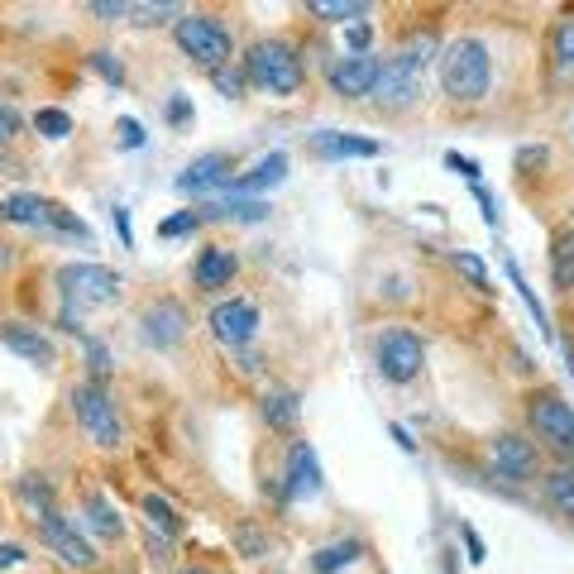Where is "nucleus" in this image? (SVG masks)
Masks as SVG:
<instances>
[{"label": "nucleus", "mask_w": 574, "mask_h": 574, "mask_svg": "<svg viewBox=\"0 0 574 574\" xmlns=\"http://www.w3.org/2000/svg\"><path fill=\"white\" fill-rule=\"evenodd\" d=\"M436 53H441V39L430 34V29H426V34H412L388 62H383L378 87H374L369 101L378 110H407L422 96V77H426V68H430V58H436Z\"/></svg>", "instance_id": "1"}, {"label": "nucleus", "mask_w": 574, "mask_h": 574, "mask_svg": "<svg viewBox=\"0 0 574 574\" xmlns=\"http://www.w3.org/2000/svg\"><path fill=\"white\" fill-rule=\"evenodd\" d=\"M493 82V58L478 39H455L441 48V87L451 101H484Z\"/></svg>", "instance_id": "2"}, {"label": "nucleus", "mask_w": 574, "mask_h": 574, "mask_svg": "<svg viewBox=\"0 0 574 574\" xmlns=\"http://www.w3.org/2000/svg\"><path fill=\"white\" fill-rule=\"evenodd\" d=\"M245 77L249 87H259L268 96H297L301 82H307V68H301L297 48L287 39H259L245 58Z\"/></svg>", "instance_id": "3"}, {"label": "nucleus", "mask_w": 574, "mask_h": 574, "mask_svg": "<svg viewBox=\"0 0 574 574\" xmlns=\"http://www.w3.org/2000/svg\"><path fill=\"white\" fill-rule=\"evenodd\" d=\"M172 39H178V48L191 58V62H201L206 72H220L230 62L235 53V39H230V29L216 20V14H201V10H182L178 14V24H172Z\"/></svg>", "instance_id": "4"}, {"label": "nucleus", "mask_w": 574, "mask_h": 574, "mask_svg": "<svg viewBox=\"0 0 574 574\" xmlns=\"http://www.w3.org/2000/svg\"><path fill=\"white\" fill-rule=\"evenodd\" d=\"M58 293H62V307L72 311H91V307H110V301L120 297V274L106 264H62L58 274Z\"/></svg>", "instance_id": "5"}, {"label": "nucleus", "mask_w": 574, "mask_h": 574, "mask_svg": "<svg viewBox=\"0 0 574 574\" xmlns=\"http://www.w3.org/2000/svg\"><path fill=\"white\" fill-rule=\"evenodd\" d=\"M72 412H77V422H82L87 436L101 445V451H120L125 445V426H120V407H116V397L106 393V383H77L72 388Z\"/></svg>", "instance_id": "6"}, {"label": "nucleus", "mask_w": 574, "mask_h": 574, "mask_svg": "<svg viewBox=\"0 0 574 574\" xmlns=\"http://www.w3.org/2000/svg\"><path fill=\"white\" fill-rule=\"evenodd\" d=\"M374 364H378V374L388 378V383H412V378L422 374V364H426L422 335L407 330V326L383 330L378 340H374Z\"/></svg>", "instance_id": "7"}, {"label": "nucleus", "mask_w": 574, "mask_h": 574, "mask_svg": "<svg viewBox=\"0 0 574 574\" xmlns=\"http://www.w3.org/2000/svg\"><path fill=\"white\" fill-rule=\"evenodd\" d=\"M526 422H532L536 441H546L551 451H561V455H574V407L565 397H555V393L532 397V403H526Z\"/></svg>", "instance_id": "8"}, {"label": "nucleus", "mask_w": 574, "mask_h": 574, "mask_svg": "<svg viewBox=\"0 0 574 574\" xmlns=\"http://www.w3.org/2000/svg\"><path fill=\"white\" fill-rule=\"evenodd\" d=\"M34 526H39V541L58 555L62 565H72V570H91V565H96V551L87 546V536L77 532V522H68L62 513H48V517L34 522Z\"/></svg>", "instance_id": "9"}, {"label": "nucleus", "mask_w": 574, "mask_h": 574, "mask_svg": "<svg viewBox=\"0 0 574 574\" xmlns=\"http://www.w3.org/2000/svg\"><path fill=\"white\" fill-rule=\"evenodd\" d=\"M378 72H383V62L374 53H345L330 62V91L345 96V101H364V96H374Z\"/></svg>", "instance_id": "10"}, {"label": "nucleus", "mask_w": 574, "mask_h": 574, "mask_svg": "<svg viewBox=\"0 0 574 574\" xmlns=\"http://www.w3.org/2000/svg\"><path fill=\"white\" fill-rule=\"evenodd\" d=\"M488 459L493 469H498L503 478H513V484H526V478H536V441L517 436V430H498V436L488 441Z\"/></svg>", "instance_id": "11"}, {"label": "nucleus", "mask_w": 574, "mask_h": 574, "mask_svg": "<svg viewBox=\"0 0 574 574\" xmlns=\"http://www.w3.org/2000/svg\"><path fill=\"white\" fill-rule=\"evenodd\" d=\"M187 311H182V301H154V307H144L139 316V340L144 345H154V349H172L187 335Z\"/></svg>", "instance_id": "12"}, {"label": "nucleus", "mask_w": 574, "mask_h": 574, "mask_svg": "<svg viewBox=\"0 0 574 574\" xmlns=\"http://www.w3.org/2000/svg\"><path fill=\"white\" fill-rule=\"evenodd\" d=\"M220 187H235V158L230 154H201L191 158L178 178L182 197H206V191H220Z\"/></svg>", "instance_id": "13"}, {"label": "nucleus", "mask_w": 574, "mask_h": 574, "mask_svg": "<svg viewBox=\"0 0 574 574\" xmlns=\"http://www.w3.org/2000/svg\"><path fill=\"white\" fill-rule=\"evenodd\" d=\"M211 335L220 345H230V349H239V345H249L254 335H259V307L254 301H220V307L211 311Z\"/></svg>", "instance_id": "14"}, {"label": "nucleus", "mask_w": 574, "mask_h": 574, "mask_svg": "<svg viewBox=\"0 0 574 574\" xmlns=\"http://www.w3.org/2000/svg\"><path fill=\"white\" fill-rule=\"evenodd\" d=\"M0 345H6L10 355L39 364V369H53V364H58L53 340H48L39 326H29V321H0Z\"/></svg>", "instance_id": "15"}, {"label": "nucleus", "mask_w": 574, "mask_h": 574, "mask_svg": "<svg viewBox=\"0 0 574 574\" xmlns=\"http://www.w3.org/2000/svg\"><path fill=\"white\" fill-rule=\"evenodd\" d=\"M283 478H287V484H283L287 498H316V493H321V465H316V455H311L307 441L287 445V474Z\"/></svg>", "instance_id": "16"}, {"label": "nucleus", "mask_w": 574, "mask_h": 574, "mask_svg": "<svg viewBox=\"0 0 574 574\" xmlns=\"http://www.w3.org/2000/svg\"><path fill=\"white\" fill-rule=\"evenodd\" d=\"M235 274H239V259L226 245H206L197 254V264H191V283H197L201 293H220V287H230Z\"/></svg>", "instance_id": "17"}, {"label": "nucleus", "mask_w": 574, "mask_h": 574, "mask_svg": "<svg viewBox=\"0 0 574 574\" xmlns=\"http://www.w3.org/2000/svg\"><path fill=\"white\" fill-rule=\"evenodd\" d=\"M311 154L316 158H378V144L364 139V135L321 130V135H311Z\"/></svg>", "instance_id": "18"}, {"label": "nucleus", "mask_w": 574, "mask_h": 574, "mask_svg": "<svg viewBox=\"0 0 574 574\" xmlns=\"http://www.w3.org/2000/svg\"><path fill=\"white\" fill-rule=\"evenodd\" d=\"M43 220H48V197H39V191L0 197V226H43Z\"/></svg>", "instance_id": "19"}, {"label": "nucleus", "mask_w": 574, "mask_h": 574, "mask_svg": "<svg viewBox=\"0 0 574 574\" xmlns=\"http://www.w3.org/2000/svg\"><path fill=\"white\" fill-rule=\"evenodd\" d=\"M287 178V154H268V158H259L249 172H239L235 178V191H268V187H278Z\"/></svg>", "instance_id": "20"}, {"label": "nucleus", "mask_w": 574, "mask_h": 574, "mask_svg": "<svg viewBox=\"0 0 574 574\" xmlns=\"http://www.w3.org/2000/svg\"><path fill=\"white\" fill-rule=\"evenodd\" d=\"M14 498L24 503V513L34 522H43L48 513H58V507H53V484H48L43 474H24L20 484H14Z\"/></svg>", "instance_id": "21"}, {"label": "nucleus", "mask_w": 574, "mask_h": 574, "mask_svg": "<svg viewBox=\"0 0 574 574\" xmlns=\"http://www.w3.org/2000/svg\"><path fill=\"white\" fill-rule=\"evenodd\" d=\"M297 417H301V403H297V393H293V388L264 393V422L274 426V430H293Z\"/></svg>", "instance_id": "22"}, {"label": "nucleus", "mask_w": 574, "mask_h": 574, "mask_svg": "<svg viewBox=\"0 0 574 574\" xmlns=\"http://www.w3.org/2000/svg\"><path fill=\"white\" fill-rule=\"evenodd\" d=\"M359 555H364L359 541H330V546H321V551L311 555V570L316 574H340L345 565H355Z\"/></svg>", "instance_id": "23"}, {"label": "nucleus", "mask_w": 574, "mask_h": 574, "mask_svg": "<svg viewBox=\"0 0 574 574\" xmlns=\"http://www.w3.org/2000/svg\"><path fill=\"white\" fill-rule=\"evenodd\" d=\"M144 517H149V532L168 536V541L182 532V517L172 513V503L164 498V493H144Z\"/></svg>", "instance_id": "24"}, {"label": "nucleus", "mask_w": 574, "mask_h": 574, "mask_svg": "<svg viewBox=\"0 0 574 574\" xmlns=\"http://www.w3.org/2000/svg\"><path fill=\"white\" fill-rule=\"evenodd\" d=\"M87 522H91V532L106 536V541H120V532H125V522H120L116 507H110L106 493H91L87 498Z\"/></svg>", "instance_id": "25"}, {"label": "nucleus", "mask_w": 574, "mask_h": 574, "mask_svg": "<svg viewBox=\"0 0 574 574\" xmlns=\"http://www.w3.org/2000/svg\"><path fill=\"white\" fill-rule=\"evenodd\" d=\"M268 216V201H211V206H201V220H264Z\"/></svg>", "instance_id": "26"}, {"label": "nucleus", "mask_w": 574, "mask_h": 574, "mask_svg": "<svg viewBox=\"0 0 574 574\" xmlns=\"http://www.w3.org/2000/svg\"><path fill=\"white\" fill-rule=\"evenodd\" d=\"M307 10L316 14V20H326V24H345V20L369 14V0H311Z\"/></svg>", "instance_id": "27"}, {"label": "nucleus", "mask_w": 574, "mask_h": 574, "mask_svg": "<svg viewBox=\"0 0 574 574\" xmlns=\"http://www.w3.org/2000/svg\"><path fill=\"white\" fill-rule=\"evenodd\" d=\"M546 503H551L561 517H574V469L546 474Z\"/></svg>", "instance_id": "28"}, {"label": "nucleus", "mask_w": 574, "mask_h": 574, "mask_svg": "<svg viewBox=\"0 0 574 574\" xmlns=\"http://www.w3.org/2000/svg\"><path fill=\"white\" fill-rule=\"evenodd\" d=\"M34 130H39L43 139H68V135H72V116H68V110L43 106L39 116H34Z\"/></svg>", "instance_id": "29"}, {"label": "nucleus", "mask_w": 574, "mask_h": 574, "mask_svg": "<svg viewBox=\"0 0 574 574\" xmlns=\"http://www.w3.org/2000/svg\"><path fill=\"white\" fill-rule=\"evenodd\" d=\"M82 349H87V369H91V383H106L110 369H116V359H110V349L101 340H91V335H82Z\"/></svg>", "instance_id": "30"}, {"label": "nucleus", "mask_w": 574, "mask_h": 574, "mask_svg": "<svg viewBox=\"0 0 574 574\" xmlns=\"http://www.w3.org/2000/svg\"><path fill=\"white\" fill-rule=\"evenodd\" d=\"M43 226H53V230H62V235H72V239H91V230L82 226V220H77L68 206H58V201H48V220Z\"/></svg>", "instance_id": "31"}, {"label": "nucleus", "mask_w": 574, "mask_h": 574, "mask_svg": "<svg viewBox=\"0 0 574 574\" xmlns=\"http://www.w3.org/2000/svg\"><path fill=\"white\" fill-rule=\"evenodd\" d=\"M197 226H201V211H178V216H168L164 226H158V235H164V239H178V235H191Z\"/></svg>", "instance_id": "32"}, {"label": "nucleus", "mask_w": 574, "mask_h": 574, "mask_svg": "<svg viewBox=\"0 0 574 574\" xmlns=\"http://www.w3.org/2000/svg\"><path fill=\"white\" fill-rule=\"evenodd\" d=\"M555 62H561L565 72H574V20L555 29Z\"/></svg>", "instance_id": "33"}, {"label": "nucleus", "mask_w": 574, "mask_h": 574, "mask_svg": "<svg viewBox=\"0 0 574 574\" xmlns=\"http://www.w3.org/2000/svg\"><path fill=\"white\" fill-rule=\"evenodd\" d=\"M91 68L101 72L110 87H120V82H125V68H120V58H116V53H106V48H101V53H91Z\"/></svg>", "instance_id": "34"}, {"label": "nucleus", "mask_w": 574, "mask_h": 574, "mask_svg": "<svg viewBox=\"0 0 574 574\" xmlns=\"http://www.w3.org/2000/svg\"><path fill=\"white\" fill-rule=\"evenodd\" d=\"M507 274H513V287H517V293H522V301H526V307H532V316H536V326H541V330H546V335H551V326H546V311H541V301H536V293H532V287H526V278L517 274V268H513V264H507Z\"/></svg>", "instance_id": "35"}, {"label": "nucleus", "mask_w": 574, "mask_h": 574, "mask_svg": "<svg viewBox=\"0 0 574 574\" xmlns=\"http://www.w3.org/2000/svg\"><path fill=\"white\" fill-rule=\"evenodd\" d=\"M211 82H216V91L220 96H239L249 87V77L245 72H230V68H220V72H211Z\"/></svg>", "instance_id": "36"}, {"label": "nucleus", "mask_w": 574, "mask_h": 574, "mask_svg": "<svg viewBox=\"0 0 574 574\" xmlns=\"http://www.w3.org/2000/svg\"><path fill=\"white\" fill-rule=\"evenodd\" d=\"M445 168H451V172H459V178H465V182H474L478 187V164H474V158H465V154H445Z\"/></svg>", "instance_id": "37"}, {"label": "nucleus", "mask_w": 574, "mask_h": 574, "mask_svg": "<svg viewBox=\"0 0 574 574\" xmlns=\"http://www.w3.org/2000/svg\"><path fill=\"white\" fill-rule=\"evenodd\" d=\"M455 268H459V274H465L474 287H488V274H484V264H478L474 254H455Z\"/></svg>", "instance_id": "38"}, {"label": "nucleus", "mask_w": 574, "mask_h": 574, "mask_svg": "<svg viewBox=\"0 0 574 574\" xmlns=\"http://www.w3.org/2000/svg\"><path fill=\"white\" fill-rule=\"evenodd\" d=\"M87 10L101 14V20H120V14H130V6H125V0H91Z\"/></svg>", "instance_id": "39"}, {"label": "nucleus", "mask_w": 574, "mask_h": 574, "mask_svg": "<svg viewBox=\"0 0 574 574\" xmlns=\"http://www.w3.org/2000/svg\"><path fill=\"white\" fill-rule=\"evenodd\" d=\"M116 130H120V144H125V149H139V144H144V130H139V120H130V116H125V120L116 125Z\"/></svg>", "instance_id": "40"}, {"label": "nucleus", "mask_w": 574, "mask_h": 574, "mask_svg": "<svg viewBox=\"0 0 574 574\" xmlns=\"http://www.w3.org/2000/svg\"><path fill=\"white\" fill-rule=\"evenodd\" d=\"M349 48H355V53H369V39H374V29L369 24H349Z\"/></svg>", "instance_id": "41"}, {"label": "nucleus", "mask_w": 574, "mask_h": 574, "mask_svg": "<svg viewBox=\"0 0 574 574\" xmlns=\"http://www.w3.org/2000/svg\"><path fill=\"white\" fill-rule=\"evenodd\" d=\"M14 135H20V116L10 106H0V144H10Z\"/></svg>", "instance_id": "42"}, {"label": "nucleus", "mask_w": 574, "mask_h": 574, "mask_svg": "<svg viewBox=\"0 0 574 574\" xmlns=\"http://www.w3.org/2000/svg\"><path fill=\"white\" fill-rule=\"evenodd\" d=\"M110 216H116V230H120V245H125V249H135V235H130V211H125V206H116V211H110Z\"/></svg>", "instance_id": "43"}, {"label": "nucleus", "mask_w": 574, "mask_h": 574, "mask_svg": "<svg viewBox=\"0 0 574 574\" xmlns=\"http://www.w3.org/2000/svg\"><path fill=\"white\" fill-rule=\"evenodd\" d=\"M20 561H24V546H14V541H0V570L20 565Z\"/></svg>", "instance_id": "44"}, {"label": "nucleus", "mask_w": 574, "mask_h": 574, "mask_svg": "<svg viewBox=\"0 0 574 574\" xmlns=\"http://www.w3.org/2000/svg\"><path fill=\"white\" fill-rule=\"evenodd\" d=\"M465 546H469V561L484 565V541H478V532H469V526H465Z\"/></svg>", "instance_id": "45"}, {"label": "nucleus", "mask_w": 574, "mask_h": 574, "mask_svg": "<svg viewBox=\"0 0 574 574\" xmlns=\"http://www.w3.org/2000/svg\"><path fill=\"white\" fill-rule=\"evenodd\" d=\"M149 555H154V561H168V536L149 532Z\"/></svg>", "instance_id": "46"}, {"label": "nucleus", "mask_w": 574, "mask_h": 574, "mask_svg": "<svg viewBox=\"0 0 574 574\" xmlns=\"http://www.w3.org/2000/svg\"><path fill=\"white\" fill-rule=\"evenodd\" d=\"M187 116H191V106L182 101V96H178V101H168V120H172V125H182Z\"/></svg>", "instance_id": "47"}, {"label": "nucleus", "mask_w": 574, "mask_h": 574, "mask_svg": "<svg viewBox=\"0 0 574 574\" xmlns=\"http://www.w3.org/2000/svg\"><path fill=\"white\" fill-rule=\"evenodd\" d=\"M393 441H397V445H403V451H417V441H412V436H407V430H403V426H393Z\"/></svg>", "instance_id": "48"}, {"label": "nucleus", "mask_w": 574, "mask_h": 574, "mask_svg": "<svg viewBox=\"0 0 574 574\" xmlns=\"http://www.w3.org/2000/svg\"><path fill=\"white\" fill-rule=\"evenodd\" d=\"M6 264H10V249H6V245H0V268H6Z\"/></svg>", "instance_id": "49"}, {"label": "nucleus", "mask_w": 574, "mask_h": 574, "mask_svg": "<svg viewBox=\"0 0 574 574\" xmlns=\"http://www.w3.org/2000/svg\"><path fill=\"white\" fill-rule=\"evenodd\" d=\"M187 574H216V570H201V565H191V570H187Z\"/></svg>", "instance_id": "50"}, {"label": "nucleus", "mask_w": 574, "mask_h": 574, "mask_svg": "<svg viewBox=\"0 0 574 574\" xmlns=\"http://www.w3.org/2000/svg\"><path fill=\"white\" fill-rule=\"evenodd\" d=\"M570 374H574V349H570Z\"/></svg>", "instance_id": "51"}]
</instances>
